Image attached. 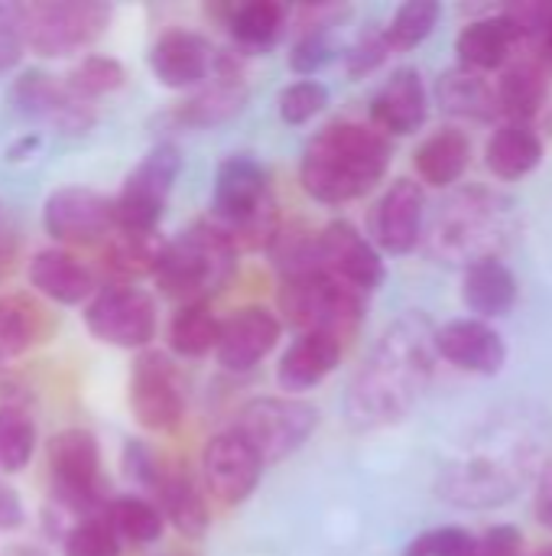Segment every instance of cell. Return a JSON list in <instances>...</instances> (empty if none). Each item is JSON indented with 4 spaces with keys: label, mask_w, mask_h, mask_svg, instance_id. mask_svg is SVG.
Returning <instances> with one entry per match:
<instances>
[{
    "label": "cell",
    "mask_w": 552,
    "mask_h": 556,
    "mask_svg": "<svg viewBox=\"0 0 552 556\" xmlns=\"http://www.w3.org/2000/svg\"><path fill=\"white\" fill-rule=\"evenodd\" d=\"M319 264L361 296L374 293L387 277L381 251L351 222H332L319 231Z\"/></svg>",
    "instance_id": "5bb4252c"
},
{
    "label": "cell",
    "mask_w": 552,
    "mask_h": 556,
    "mask_svg": "<svg viewBox=\"0 0 552 556\" xmlns=\"http://www.w3.org/2000/svg\"><path fill=\"white\" fill-rule=\"evenodd\" d=\"M485 446L452 459L439 476V495L459 508H498L508 505L530 479L540 459V437L524 427L498 424Z\"/></svg>",
    "instance_id": "3957f363"
},
{
    "label": "cell",
    "mask_w": 552,
    "mask_h": 556,
    "mask_svg": "<svg viewBox=\"0 0 552 556\" xmlns=\"http://www.w3.org/2000/svg\"><path fill=\"white\" fill-rule=\"evenodd\" d=\"M335 55H338V46H335V39H332V23H316V26H309V29L296 39V46H293V52H290V68H293L296 75L309 78V75H316L319 68H325Z\"/></svg>",
    "instance_id": "60d3db41"
},
{
    "label": "cell",
    "mask_w": 552,
    "mask_h": 556,
    "mask_svg": "<svg viewBox=\"0 0 552 556\" xmlns=\"http://www.w3.org/2000/svg\"><path fill=\"white\" fill-rule=\"evenodd\" d=\"M472 556H524V534L511 525H498L475 541Z\"/></svg>",
    "instance_id": "7dc6e473"
},
{
    "label": "cell",
    "mask_w": 552,
    "mask_h": 556,
    "mask_svg": "<svg viewBox=\"0 0 552 556\" xmlns=\"http://www.w3.org/2000/svg\"><path fill=\"white\" fill-rule=\"evenodd\" d=\"M42 228L52 241L62 244H94L114 231V205L94 189L65 186L46 199Z\"/></svg>",
    "instance_id": "4fadbf2b"
},
{
    "label": "cell",
    "mask_w": 552,
    "mask_h": 556,
    "mask_svg": "<svg viewBox=\"0 0 552 556\" xmlns=\"http://www.w3.org/2000/svg\"><path fill=\"white\" fill-rule=\"evenodd\" d=\"M42 309L23 293H0V358L29 352L42 336Z\"/></svg>",
    "instance_id": "1f68e13d"
},
{
    "label": "cell",
    "mask_w": 552,
    "mask_h": 556,
    "mask_svg": "<svg viewBox=\"0 0 552 556\" xmlns=\"http://www.w3.org/2000/svg\"><path fill=\"white\" fill-rule=\"evenodd\" d=\"M429 94L426 81L416 68H397L371 101V127L390 137H410L426 124Z\"/></svg>",
    "instance_id": "d6986e66"
},
{
    "label": "cell",
    "mask_w": 552,
    "mask_h": 556,
    "mask_svg": "<svg viewBox=\"0 0 552 556\" xmlns=\"http://www.w3.org/2000/svg\"><path fill=\"white\" fill-rule=\"evenodd\" d=\"M49 476L52 498L85 518H98L94 511L104 505L101 498V446L88 430H62L49 440Z\"/></svg>",
    "instance_id": "9c48e42d"
},
{
    "label": "cell",
    "mask_w": 552,
    "mask_h": 556,
    "mask_svg": "<svg viewBox=\"0 0 552 556\" xmlns=\"http://www.w3.org/2000/svg\"><path fill=\"white\" fill-rule=\"evenodd\" d=\"M13 264H16V238L7 228H0V280L10 277Z\"/></svg>",
    "instance_id": "f907efd6"
},
{
    "label": "cell",
    "mask_w": 552,
    "mask_h": 556,
    "mask_svg": "<svg viewBox=\"0 0 552 556\" xmlns=\"http://www.w3.org/2000/svg\"><path fill=\"white\" fill-rule=\"evenodd\" d=\"M36 424L23 407H0V472H20L33 459Z\"/></svg>",
    "instance_id": "74e56055"
},
{
    "label": "cell",
    "mask_w": 552,
    "mask_h": 556,
    "mask_svg": "<svg viewBox=\"0 0 552 556\" xmlns=\"http://www.w3.org/2000/svg\"><path fill=\"white\" fill-rule=\"evenodd\" d=\"M462 300L475 313V319H482V323L501 319L517 303V277L501 257L478 261V264L465 267Z\"/></svg>",
    "instance_id": "cb8c5ba5"
},
{
    "label": "cell",
    "mask_w": 552,
    "mask_h": 556,
    "mask_svg": "<svg viewBox=\"0 0 552 556\" xmlns=\"http://www.w3.org/2000/svg\"><path fill=\"white\" fill-rule=\"evenodd\" d=\"M534 515L540 521V528L552 531V459L540 466L537 476V495H534Z\"/></svg>",
    "instance_id": "c3c4849f"
},
{
    "label": "cell",
    "mask_w": 552,
    "mask_h": 556,
    "mask_svg": "<svg viewBox=\"0 0 552 556\" xmlns=\"http://www.w3.org/2000/svg\"><path fill=\"white\" fill-rule=\"evenodd\" d=\"M163 238L156 231H117L111 235L107 241V254H104V264L114 270V277L120 280H133V277H143V274H153L159 254H163Z\"/></svg>",
    "instance_id": "836d02e7"
},
{
    "label": "cell",
    "mask_w": 552,
    "mask_h": 556,
    "mask_svg": "<svg viewBox=\"0 0 552 556\" xmlns=\"http://www.w3.org/2000/svg\"><path fill=\"white\" fill-rule=\"evenodd\" d=\"M156 489V502H159V515L163 521H169L182 538H205L208 534V505L205 495L198 492V485L189 476L179 472H159V479L153 482Z\"/></svg>",
    "instance_id": "f1b7e54d"
},
{
    "label": "cell",
    "mask_w": 552,
    "mask_h": 556,
    "mask_svg": "<svg viewBox=\"0 0 552 556\" xmlns=\"http://www.w3.org/2000/svg\"><path fill=\"white\" fill-rule=\"evenodd\" d=\"M211 46L205 36L189 29H169L163 33L150 49V68L159 85L166 88H195L211 72Z\"/></svg>",
    "instance_id": "44dd1931"
},
{
    "label": "cell",
    "mask_w": 552,
    "mask_h": 556,
    "mask_svg": "<svg viewBox=\"0 0 552 556\" xmlns=\"http://www.w3.org/2000/svg\"><path fill=\"white\" fill-rule=\"evenodd\" d=\"M234 254L238 251L228 244V238L211 222H202L176 241L163 244L153 277L159 290L172 300H182V306L205 303V296L221 290L231 277Z\"/></svg>",
    "instance_id": "5b68a950"
},
{
    "label": "cell",
    "mask_w": 552,
    "mask_h": 556,
    "mask_svg": "<svg viewBox=\"0 0 552 556\" xmlns=\"http://www.w3.org/2000/svg\"><path fill=\"white\" fill-rule=\"evenodd\" d=\"M501 16L514 26L517 39H524V36L540 39L543 29L552 23V0H524V3H511Z\"/></svg>",
    "instance_id": "f6af8a7d"
},
{
    "label": "cell",
    "mask_w": 552,
    "mask_h": 556,
    "mask_svg": "<svg viewBox=\"0 0 552 556\" xmlns=\"http://www.w3.org/2000/svg\"><path fill=\"white\" fill-rule=\"evenodd\" d=\"M514 46H517V33L504 16L475 20L455 39L459 62L465 68H472V72H482V75H488L495 68H504Z\"/></svg>",
    "instance_id": "83f0119b"
},
{
    "label": "cell",
    "mask_w": 552,
    "mask_h": 556,
    "mask_svg": "<svg viewBox=\"0 0 552 556\" xmlns=\"http://www.w3.org/2000/svg\"><path fill=\"white\" fill-rule=\"evenodd\" d=\"M319 427V410L299 397H254L238 410L234 433L260 456V463H280L293 456Z\"/></svg>",
    "instance_id": "ba28073f"
},
{
    "label": "cell",
    "mask_w": 552,
    "mask_h": 556,
    "mask_svg": "<svg viewBox=\"0 0 552 556\" xmlns=\"http://www.w3.org/2000/svg\"><path fill=\"white\" fill-rule=\"evenodd\" d=\"M247 101V91L241 85L238 72H218L208 88H202L195 98H189L179 108V121L189 127H215L231 121Z\"/></svg>",
    "instance_id": "4dcf8cb0"
},
{
    "label": "cell",
    "mask_w": 552,
    "mask_h": 556,
    "mask_svg": "<svg viewBox=\"0 0 552 556\" xmlns=\"http://www.w3.org/2000/svg\"><path fill=\"white\" fill-rule=\"evenodd\" d=\"M517 212L514 202L495 189H459L452 192L433 225H429V248L436 257L449 264L472 267L488 257H501V251L514 241Z\"/></svg>",
    "instance_id": "277c9868"
},
{
    "label": "cell",
    "mask_w": 552,
    "mask_h": 556,
    "mask_svg": "<svg viewBox=\"0 0 552 556\" xmlns=\"http://www.w3.org/2000/svg\"><path fill=\"white\" fill-rule=\"evenodd\" d=\"M85 326L104 345L146 349L156 339V303L133 283H111L85 306Z\"/></svg>",
    "instance_id": "8fae6325"
},
{
    "label": "cell",
    "mask_w": 552,
    "mask_h": 556,
    "mask_svg": "<svg viewBox=\"0 0 552 556\" xmlns=\"http://www.w3.org/2000/svg\"><path fill=\"white\" fill-rule=\"evenodd\" d=\"M342 362V342L325 332H303L280 358L277 365V384L280 391L303 394L319 388Z\"/></svg>",
    "instance_id": "7402d4cb"
},
{
    "label": "cell",
    "mask_w": 552,
    "mask_h": 556,
    "mask_svg": "<svg viewBox=\"0 0 552 556\" xmlns=\"http://www.w3.org/2000/svg\"><path fill=\"white\" fill-rule=\"evenodd\" d=\"M23 52H26V42H23L16 7H0V72L13 68L23 59Z\"/></svg>",
    "instance_id": "bcb514c9"
},
{
    "label": "cell",
    "mask_w": 552,
    "mask_h": 556,
    "mask_svg": "<svg viewBox=\"0 0 552 556\" xmlns=\"http://www.w3.org/2000/svg\"><path fill=\"white\" fill-rule=\"evenodd\" d=\"M68 91H75L81 101H94L101 94H111L124 85V65L111 55H85L65 78Z\"/></svg>",
    "instance_id": "f35d334b"
},
{
    "label": "cell",
    "mask_w": 552,
    "mask_h": 556,
    "mask_svg": "<svg viewBox=\"0 0 552 556\" xmlns=\"http://www.w3.org/2000/svg\"><path fill=\"white\" fill-rule=\"evenodd\" d=\"M202 469H205V482H208L211 495L224 505L247 502L264 476L260 456L234 430H224L208 440Z\"/></svg>",
    "instance_id": "e0dca14e"
},
{
    "label": "cell",
    "mask_w": 552,
    "mask_h": 556,
    "mask_svg": "<svg viewBox=\"0 0 552 556\" xmlns=\"http://www.w3.org/2000/svg\"><path fill=\"white\" fill-rule=\"evenodd\" d=\"M221 332V319L208 309V303H185L169 323V345L182 358H198L215 352Z\"/></svg>",
    "instance_id": "d6a6232c"
},
{
    "label": "cell",
    "mask_w": 552,
    "mask_h": 556,
    "mask_svg": "<svg viewBox=\"0 0 552 556\" xmlns=\"http://www.w3.org/2000/svg\"><path fill=\"white\" fill-rule=\"evenodd\" d=\"M182 173V153L176 143H156L137 169L127 176L120 195L111 202L114 205V228L117 231H156L169 192Z\"/></svg>",
    "instance_id": "30bf717a"
},
{
    "label": "cell",
    "mask_w": 552,
    "mask_h": 556,
    "mask_svg": "<svg viewBox=\"0 0 552 556\" xmlns=\"http://www.w3.org/2000/svg\"><path fill=\"white\" fill-rule=\"evenodd\" d=\"M104 521L111 525V531L130 544H156L163 534V515L156 505H150L146 498H117L104 508Z\"/></svg>",
    "instance_id": "e575fe53"
},
{
    "label": "cell",
    "mask_w": 552,
    "mask_h": 556,
    "mask_svg": "<svg viewBox=\"0 0 552 556\" xmlns=\"http://www.w3.org/2000/svg\"><path fill=\"white\" fill-rule=\"evenodd\" d=\"M23 521H26V511H23L20 495L0 482V531H20Z\"/></svg>",
    "instance_id": "681fc988"
},
{
    "label": "cell",
    "mask_w": 552,
    "mask_h": 556,
    "mask_svg": "<svg viewBox=\"0 0 552 556\" xmlns=\"http://www.w3.org/2000/svg\"><path fill=\"white\" fill-rule=\"evenodd\" d=\"M280 319L264 306H244L221 323L218 332V365L228 371H251L257 368L280 342Z\"/></svg>",
    "instance_id": "ac0fdd59"
},
{
    "label": "cell",
    "mask_w": 552,
    "mask_h": 556,
    "mask_svg": "<svg viewBox=\"0 0 552 556\" xmlns=\"http://www.w3.org/2000/svg\"><path fill=\"white\" fill-rule=\"evenodd\" d=\"M537 556H552V544H547V547H543Z\"/></svg>",
    "instance_id": "f5cc1de1"
},
{
    "label": "cell",
    "mask_w": 552,
    "mask_h": 556,
    "mask_svg": "<svg viewBox=\"0 0 552 556\" xmlns=\"http://www.w3.org/2000/svg\"><path fill=\"white\" fill-rule=\"evenodd\" d=\"M13 104L20 114L46 121L59 127L62 134H85L94 124V108L91 101H81L75 91H68L65 81H55L46 72H26L13 81L10 91Z\"/></svg>",
    "instance_id": "2e32d148"
},
{
    "label": "cell",
    "mask_w": 552,
    "mask_h": 556,
    "mask_svg": "<svg viewBox=\"0 0 552 556\" xmlns=\"http://www.w3.org/2000/svg\"><path fill=\"white\" fill-rule=\"evenodd\" d=\"M130 410L143 430L156 433L176 430L179 420L185 417V394L176 365L166 355L146 352L137 358L130 375Z\"/></svg>",
    "instance_id": "7c38bea8"
},
{
    "label": "cell",
    "mask_w": 552,
    "mask_h": 556,
    "mask_svg": "<svg viewBox=\"0 0 552 556\" xmlns=\"http://www.w3.org/2000/svg\"><path fill=\"white\" fill-rule=\"evenodd\" d=\"M65 556H120V538L111 531L104 515L78 521L62 544Z\"/></svg>",
    "instance_id": "b9f144b4"
},
{
    "label": "cell",
    "mask_w": 552,
    "mask_h": 556,
    "mask_svg": "<svg viewBox=\"0 0 552 556\" xmlns=\"http://www.w3.org/2000/svg\"><path fill=\"white\" fill-rule=\"evenodd\" d=\"M436 355L449 365L472 371V375H498L508 362L504 339L491 323L482 319H452L436 329Z\"/></svg>",
    "instance_id": "ffe728a7"
},
{
    "label": "cell",
    "mask_w": 552,
    "mask_h": 556,
    "mask_svg": "<svg viewBox=\"0 0 552 556\" xmlns=\"http://www.w3.org/2000/svg\"><path fill=\"white\" fill-rule=\"evenodd\" d=\"M26 49L42 59H62L88 49L111 23V7L98 0H39L16 7Z\"/></svg>",
    "instance_id": "8992f818"
},
{
    "label": "cell",
    "mask_w": 552,
    "mask_h": 556,
    "mask_svg": "<svg viewBox=\"0 0 552 556\" xmlns=\"http://www.w3.org/2000/svg\"><path fill=\"white\" fill-rule=\"evenodd\" d=\"M29 283L36 293H42L59 306H78L94 293L91 267L62 248H46L29 261Z\"/></svg>",
    "instance_id": "603a6c76"
},
{
    "label": "cell",
    "mask_w": 552,
    "mask_h": 556,
    "mask_svg": "<svg viewBox=\"0 0 552 556\" xmlns=\"http://www.w3.org/2000/svg\"><path fill=\"white\" fill-rule=\"evenodd\" d=\"M286 23V7L277 0H251L244 7H238L231 13V33L241 46L251 49H264L270 42H277V36L283 33Z\"/></svg>",
    "instance_id": "d590c367"
},
{
    "label": "cell",
    "mask_w": 552,
    "mask_h": 556,
    "mask_svg": "<svg viewBox=\"0 0 552 556\" xmlns=\"http://www.w3.org/2000/svg\"><path fill=\"white\" fill-rule=\"evenodd\" d=\"M436 329L423 313L400 316L355 375L345 417L355 430L400 424L426 394L436 368Z\"/></svg>",
    "instance_id": "6da1fadb"
},
{
    "label": "cell",
    "mask_w": 552,
    "mask_h": 556,
    "mask_svg": "<svg viewBox=\"0 0 552 556\" xmlns=\"http://www.w3.org/2000/svg\"><path fill=\"white\" fill-rule=\"evenodd\" d=\"M390 42H387V33L384 29H368L348 52H345V68L351 78H364L371 75L374 68H381L390 55Z\"/></svg>",
    "instance_id": "ee69618b"
},
{
    "label": "cell",
    "mask_w": 552,
    "mask_h": 556,
    "mask_svg": "<svg viewBox=\"0 0 552 556\" xmlns=\"http://www.w3.org/2000/svg\"><path fill=\"white\" fill-rule=\"evenodd\" d=\"M475 538L462 528H436L420 534L403 556H472Z\"/></svg>",
    "instance_id": "7bdbcfd3"
},
{
    "label": "cell",
    "mask_w": 552,
    "mask_h": 556,
    "mask_svg": "<svg viewBox=\"0 0 552 556\" xmlns=\"http://www.w3.org/2000/svg\"><path fill=\"white\" fill-rule=\"evenodd\" d=\"M468 163H472V140L459 127H442L429 134L413 153V166L420 179L433 189L455 186L465 176Z\"/></svg>",
    "instance_id": "d4e9b609"
},
{
    "label": "cell",
    "mask_w": 552,
    "mask_h": 556,
    "mask_svg": "<svg viewBox=\"0 0 552 556\" xmlns=\"http://www.w3.org/2000/svg\"><path fill=\"white\" fill-rule=\"evenodd\" d=\"M394 147L371 124L332 121L303 150L299 182L325 205H345L368 195L390 169Z\"/></svg>",
    "instance_id": "7a4b0ae2"
},
{
    "label": "cell",
    "mask_w": 552,
    "mask_h": 556,
    "mask_svg": "<svg viewBox=\"0 0 552 556\" xmlns=\"http://www.w3.org/2000/svg\"><path fill=\"white\" fill-rule=\"evenodd\" d=\"M280 309L303 332H325L342 342L361 323L364 296L319 267L299 277H283Z\"/></svg>",
    "instance_id": "52a82bcc"
},
{
    "label": "cell",
    "mask_w": 552,
    "mask_h": 556,
    "mask_svg": "<svg viewBox=\"0 0 552 556\" xmlns=\"http://www.w3.org/2000/svg\"><path fill=\"white\" fill-rule=\"evenodd\" d=\"M436 101L442 104V111L455 114V117H472V121H485L498 114L495 104V85H488V78L482 72H472L465 65H455L449 72L439 75L436 81Z\"/></svg>",
    "instance_id": "f546056e"
},
{
    "label": "cell",
    "mask_w": 552,
    "mask_h": 556,
    "mask_svg": "<svg viewBox=\"0 0 552 556\" xmlns=\"http://www.w3.org/2000/svg\"><path fill=\"white\" fill-rule=\"evenodd\" d=\"M550 94V78L537 62H511L498 85H495V104L498 114H504L511 124H530Z\"/></svg>",
    "instance_id": "4316f807"
},
{
    "label": "cell",
    "mask_w": 552,
    "mask_h": 556,
    "mask_svg": "<svg viewBox=\"0 0 552 556\" xmlns=\"http://www.w3.org/2000/svg\"><path fill=\"white\" fill-rule=\"evenodd\" d=\"M540 42H543V49H547V55L552 59V23L543 29V36H540Z\"/></svg>",
    "instance_id": "816d5d0a"
},
{
    "label": "cell",
    "mask_w": 552,
    "mask_h": 556,
    "mask_svg": "<svg viewBox=\"0 0 552 556\" xmlns=\"http://www.w3.org/2000/svg\"><path fill=\"white\" fill-rule=\"evenodd\" d=\"M485 163L488 169L504 179V182H517L524 176H530L540 163H543V140L530 124H511L504 121L485 150Z\"/></svg>",
    "instance_id": "484cf974"
},
{
    "label": "cell",
    "mask_w": 552,
    "mask_h": 556,
    "mask_svg": "<svg viewBox=\"0 0 552 556\" xmlns=\"http://www.w3.org/2000/svg\"><path fill=\"white\" fill-rule=\"evenodd\" d=\"M442 16V3L436 0H407L403 7H397L387 33V42L394 52H410L420 42H426L433 36V29L439 26Z\"/></svg>",
    "instance_id": "8d00e7d4"
},
{
    "label": "cell",
    "mask_w": 552,
    "mask_h": 556,
    "mask_svg": "<svg viewBox=\"0 0 552 556\" xmlns=\"http://www.w3.org/2000/svg\"><path fill=\"white\" fill-rule=\"evenodd\" d=\"M325 104H329V88L319 78H299V81L286 85L280 91V101H277L280 117L290 127H299V124L312 121L316 114L325 111Z\"/></svg>",
    "instance_id": "ab89813d"
},
{
    "label": "cell",
    "mask_w": 552,
    "mask_h": 556,
    "mask_svg": "<svg viewBox=\"0 0 552 556\" xmlns=\"http://www.w3.org/2000/svg\"><path fill=\"white\" fill-rule=\"evenodd\" d=\"M426 195L416 179H394L371 212V244L384 254H410L423 238Z\"/></svg>",
    "instance_id": "9a60e30c"
}]
</instances>
